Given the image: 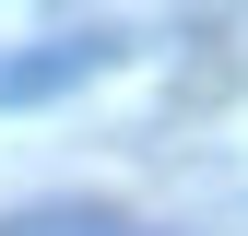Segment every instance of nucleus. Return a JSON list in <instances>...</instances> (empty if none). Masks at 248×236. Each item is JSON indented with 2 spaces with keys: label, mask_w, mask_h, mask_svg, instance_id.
<instances>
[{
  "label": "nucleus",
  "mask_w": 248,
  "mask_h": 236,
  "mask_svg": "<svg viewBox=\"0 0 248 236\" xmlns=\"http://www.w3.org/2000/svg\"><path fill=\"white\" fill-rule=\"evenodd\" d=\"M95 59H107V47H47V59H12V71H0V106H47V95H71Z\"/></svg>",
  "instance_id": "obj_1"
}]
</instances>
